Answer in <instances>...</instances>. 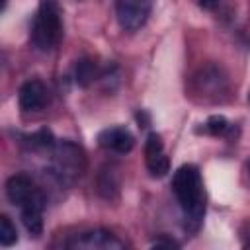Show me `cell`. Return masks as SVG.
Instances as JSON below:
<instances>
[{
    "mask_svg": "<svg viewBox=\"0 0 250 250\" xmlns=\"http://www.w3.org/2000/svg\"><path fill=\"white\" fill-rule=\"evenodd\" d=\"M172 189L176 193V199L184 211V215L199 225L205 213V193H203V184L199 170L191 164H184L178 168L172 180Z\"/></svg>",
    "mask_w": 250,
    "mask_h": 250,
    "instance_id": "1",
    "label": "cell"
},
{
    "mask_svg": "<svg viewBox=\"0 0 250 250\" xmlns=\"http://www.w3.org/2000/svg\"><path fill=\"white\" fill-rule=\"evenodd\" d=\"M61 33H62V23H61V14L57 4L51 0H43L31 27V39L35 47L41 51L53 49L59 43Z\"/></svg>",
    "mask_w": 250,
    "mask_h": 250,
    "instance_id": "2",
    "label": "cell"
},
{
    "mask_svg": "<svg viewBox=\"0 0 250 250\" xmlns=\"http://www.w3.org/2000/svg\"><path fill=\"white\" fill-rule=\"evenodd\" d=\"M84 170V154L72 143H61L53 154V172L61 182H74Z\"/></svg>",
    "mask_w": 250,
    "mask_h": 250,
    "instance_id": "3",
    "label": "cell"
},
{
    "mask_svg": "<svg viewBox=\"0 0 250 250\" xmlns=\"http://www.w3.org/2000/svg\"><path fill=\"white\" fill-rule=\"evenodd\" d=\"M152 0H117L115 14L117 21L127 31H137L143 27L150 16Z\"/></svg>",
    "mask_w": 250,
    "mask_h": 250,
    "instance_id": "4",
    "label": "cell"
},
{
    "mask_svg": "<svg viewBox=\"0 0 250 250\" xmlns=\"http://www.w3.org/2000/svg\"><path fill=\"white\" fill-rule=\"evenodd\" d=\"M68 248H74V250H121V248H125V242L119 240L109 230L96 229V230L82 232L80 236L70 240Z\"/></svg>",
    "mask_w": 250,
    "mask_h": 250,
    "instance_id": "5",
    "label": "cell"
},
{
    "mask_svg": "<svg viewBox=\"0 0 250 250\" xmlns=\"http://www.w3.org/2000/svg\"><path fill=\"white\" fill-rule=\"evenodd\" d=\"M145 156H146V168H148L150 176L162 178V176L168 174L170 162H168V156L164 154V143H162L160 135L150 133V135L146 137V143H145Z\"/></svg>",
    "mask_w": 250,
    "mask_h": 250,
    "instance_id": "6",
    "label": "cell"
},
{
    "mask_svg": "<svg viewBox=\"0 0 250 250\" xmlns=\"http://www.w3.org/2000/svg\"><path fill=\"white\" fill-rule=\"evenodd\" d=\"M20 107L23 111H39L49 102V92L41 80H27L18 94Z\"/></svg>",
    "mask_w": 250,
    "mask_h": 250,
    "instance_id": "7",
    "label": "cell"
},
{
    "mask_svg": "<svg viewBox=\"0 0 250 250\" xmlns=\"http://www.w3.org/2000/svg\"><path fill=\"white\" fill-rule=\"evenodd\" d=\"M37 193H39V189L35 188L33 180L25 174H16L6 182V197L10 199V203H14L18 207L31 201Z\"/></svg>",
    "mask_w": 250,
    "mask_h": 250,
    "instance_id": "8",
    "label": "cell"
},
{
    "mask_svg": "<svg viewBox=\"0 0 250 250\" xmlns=\"http://www.w3.org/2000/svg\"><path fill=\"white\" fill-rule=\"evenodd\" d=\"M98 145L105 150L127 154L135 146V137L123 127H111V129H105L98 135Z\"/></svg>",
    "mask_w": 250,
    "mask_h": 250,
    "instance_id": "9",
    "label": "cell"
},
{
    "mask_svg": "<svg viewBox=\"0 0 250 250\" xmlns=\"http://www.w3.org/2000/svg\"><path fill=\"white\" fill-rule=\"evenodd\" d=\"M21 209V221L29 234L37 236L43 232V195L37 193L31 201L20 207Z\"/></svg>",
    "mask_w": 250,
    "mask_h": 250,
    "instance_id": "10",
    "label": "cell"
},
{
    "mask_svg": "<svg viewBox=\"0 0 250 250\" xmlns=\"http://www.w3.org/2000/svg\"><path fill=\"white\" fill-rule=\"evenodd\" d=\"M74 76H76V84L86 88V86H90V84L96 80V76H98V68H96V64H94L92 61L84 59V61H80V62L76 64V72H74Z\"/></svg>",
    "mask_w": 250,
    "mask_h": 250,
    "instance_id": "11",
    "label": "cell"
},
{
    "mask_svg": "<svg viewBox=\"0 0 250 250\" xmlns=\"http://www.w3.org/2000/svg\"><path fill=\"white\" fill-rule=\"evenodd\" d=\"M16 240H18L16 225L10 221V217L2 215L0 217V244L2 246H12Z\"/></svg>",
    "mask_w": 250,
    "mask_h": 250,
    "instance_id": "12",
    "label": "cell"
},
{
    "mask_svg": "<svg viewBox=\"0 0 250 250\" xmlns=\"http://www.w3.org/2000/svg\"><path fill=\"white\" fill-rule=\"evenodd\" d=\"M205 129L211 135H225L227 129H229V121L223 115H211L207 119V123H205Z\"/></svg>",
    "mask_w": 250,
    "mask_h": 250,
    "instance_id": "13",
    "label": "cell"
},
{
    "mask_svg": "<svg viewBox=\"0 0 250 250\" xmlns=\"http://www.w3.org/2000/svg\"><path fill=\"white\" fill-rule=\"evenodd\" d=\"M221 4V0H199V6L205 8V10H213Z\"/></svg>",
    "mask_w": 250,
    "mask_h": 250,
    "instance_id": "14",
    "label": "cell"
},
{
    "mask_svg": "<svg viewBox=\"0 0 250 250\" xmlns=\"http://www.w3.org/2000/svg\"><path fill=\"white\" fill-rule=\"evenodd\" d=\"M152 246H168V248H178V242H174V240H156Z\"/></svg>",
    "mask_w": 250,
    "mask_h": 250,
    "instance_id": "15",
    "label": "cell"
},
{
    "mask_svg": "<svg viewBox=\"0 0 250 250\" xmlns=\"http://www.w3.org/2000/svg\"><path fill=\"white\" fill-rule=\"evenodd\" d=\"M248 170H250V164H248Z\"/></svg>",
    "mask_w": 250,
    "mask_h": 250,
    "instance_id": "16",
    "label": "cell"
}]
</instances>
